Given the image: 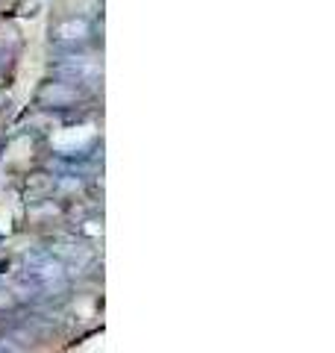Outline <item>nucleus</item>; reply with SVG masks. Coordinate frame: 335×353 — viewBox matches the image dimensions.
I'll use <instances>...</instances> for the list:
<instances>
[{"label": "nucleus", "instance_id": "f257e3e1", "mask_svg": "<svg viewBox=\"0 0 335 353\" xmlns=\"http://www.w3.org/2000/svg\"><path fill=\"white\" fill-rule=\"evenodd\" d=\"M50 41L59 50H77L92 41V21L88 18H65L50 30Z\"/></svg>", "mask_w": 335, "mask_h": 353}, {"label": "nucleus", "instance_id": "f03ea898", "mask_svg": "<svg viewBox=\"0 0 335 353\" xmlns=\"http://www.w3.org/2000/svg\"><path fill=\"white\" fill-rule=\"evenodd\" d=\"M53 74L56 77H65L68 83L74 85H83V83H94L100 77V62L92 59V57H83V53H71V57H65L53 65Z\"/></svg>", "mask_w": 335, "mask_h": 353}, {"label": "nucleus", "instance_id": "7ed1b4c3", "mask_svg": "<svg viewBox=\"0 0 335 353\" xmlns=\"http://www.w3.org/2000/svg\"><path fill=\"white\" fill-rule=\"evenodd\" d=\"M88 92L83 85L74 83H48L41 88V103L44 106H74L77 101H83Z\"/></svg>", "mask_w": 335, "mask_h": 353}, {"label": "nucleus", "instance_id": "20e7f679", "mask_svg": "<svg viewBox=\"0 0 335 353\" xmlns=\"http://www.w3.org/2000/svg\"><path fill=\"white\" fill-rule=\"evenodd\" d=\"M6 62H9V53H6L3 48H0V65H6Z\"/></svg>", "mask_w": 335, "mask_h": 353}]
</instances>
